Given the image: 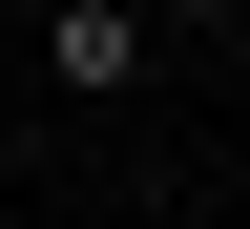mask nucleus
Returning a JSON list of instances; mask_svg holds the SVG:
<instances>
[{"instance_id":"1","label":"nucleus","mask_w":250,"mask_h":229,"mask_svg":"<svg viewBox=\"0 0 250 229\" xmlns=\"http://www.w3.org/2000/svg\"><path fill=\"white\" fill-rule=\"evenodd\" d=\"M42 62L83 104H125V83H146V0H42Z\"/></svg>"},{"instance_id":"2","label":"nucleus","mask_w":250,"mask_h":229,"mask_svg":"<svg viewBox=\"0 0 250 229\" xmlns=\"http://www.w3.org/2000/svg\"><path fill=\"white\" fill-rule=\"evenodd\" d=\"M167 21H250V0H167Z\"/></svg>"}]
</instances>
